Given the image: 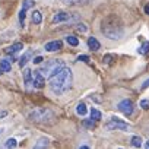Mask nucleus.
<instances>
[{"instance_id": "1", "label": "nucleus", "mask_w": 149, "mask_h": 149, "mask_svg": "<svg viewBox=\"0 0 149 149\" xmlns=\"http://www.w3.org/2000/svg\"><path fill=\"white\" fill-rule=\"evenodd\" d=\"M72 82H73V74H72V70L69 67H61L57 73L51 74L48 78V84H50V88L54 94L60 95L63 92H66L70 86H72Z\"/></svg>"}, {"instance_id": "2", "label": "nucleus", "mask_w": 149, "mask_h": 149, "mask_svg": "<svg viewBox=\"0 0 149 149\" xmlns=\"http://www.w3.org/2000/svg\"><path fill=\"white\" fill-rule=\"evenodd\" d=\"M54 118V113L51 110H47V108H38V110H34L31 114H29V120L31 121H35V123H51Z\"/></svg>"}, {"instance_id": "3", "label": "nucleus", "mask_w": 149, "mask_h": 149, "mask_svg": "<svg viewBox=\"0 0 149 149\" xmlns=\"http://www.w3.org/2000/svg\"><path fill=\"white\" fill-rule=\"evenodd\" d=\"M63 66H64L63 60H50V61H47V63L42 66V69L40 70V73L42 74L44 78H50L51 74L57 73Z\"/></svg>"}, {"instance_id": "4", "label": "nucleus", "mask_w": 149, "mask_h": 149, "mask_svg": "<svg viewBox=\"0 0 149 149\" xmlns=\"http://www.w3.org/2000/svg\"><path fill=\"white\" fill-rule=\"evenodd\" d=\"M107 129L108 130H126V129H129V124L121 121V120H118L117 117H113L107 123Z\"/></svg>"}, {"instance_id": "5", "label": "nucleus", "mask_w": 149, "mask_h": 149, "mask_svg": "<svg viewBox=\"0 0 149 149\" xmlns=\"http://www.w3.org/2000/svg\"><path fill=\"white\" fill-rule=\"evenodd\" d=\"M123 114H126V116H130L132 113H133V102L130 101V100H123V101H120L118 102V107H117Z\"/></svg>"}, {"instance_id": "6", "label": "nucleus", "mask_w": 149, "mask_h": 149, "mask_svg": "<svg viewBox=\"0 0 149 149\" xmlns=\"http://www.w3.org/2000/svg\"><path fill=\"white\" fill-rule=\"evenodd\" d=\"M44 84H45V78L40 73V70L35 72V73L32 74V85H34L35 88H42Z\"/></svg>"}, {"instance_id": "7", "label": "nucleus", "mask_w": 149, "mask_h": 149, "mask_svg": "<svg viewBox=\"0 0 149 149\" xmlns=\"http://www.w3.org/2000/svg\"><path fill=\"white\" fill-rule=\"evenodd\" d=\"M70 19H72L70 13H66V12H60V13L54 15V18H53V22H54V24H60V22H64V21H70Z\"/></svg>"}, {"instance_id": "8", "label": "nucleus", "mask_w": 149, "mask_h": 149, "mask_svg": "<svg viewBox=\"0 0 149 149\" xmlns=\"http://www.w3.org/2000/svg\"><path fill=\"white\" fill-rule=\"evenodd\" d=\"M61 48V41H51L45 44V50L47 51H57Z\"/></svg>"}, {"instance_id": "9", "label": "nucleus", "mask_w": 149, "mask_h": 149, "mask_svg": "<svg viewBox=\"0 0 149 149\" xmlns=\"http://www.w3.org/2000/svg\"><path fill=\"white\" fill-rule=\"evenodd\" d=\"M22 48H24V47H22V44H21V42H16V44H13L12 47L6 48V50H5V53H6V54H15V53L21 51Z\"/></svg>"}, {"instance_id": "10", "label": "nucleus", "mask_w": 149, "mask_h": 149, "mask_svg": "<svg viewBox=\"0 0 149 149\" xmlns=\"http://www.w3.org/2000/svg\"><path fill=\"white\" fill-rule=\"evenodd\" d=\"M0 72L2 73H6V72H10V60L5 58L0 61Z\"/></svg>"}, {"instance_id": "11", "label": "nucleus", "mask_w": 149, "mask_h": 149, "mask_svg": "<svg viewBox=\"0 0 149 149\" xmlns=\"http://www.w3.org/2000/svg\"><path fill=\"white\" fill-rule=\"evenodd\" d=\"M24 79H25L26 86H29L32 84V70L31 69H25L24 70Z\"/></svg>"}, {"instance_id": "12", "label": "nucleus", "mask_w": 149, "mask_h": 149, "mask_svg": "<svg viewBox=\"0 0 149 149\" xmlns=\"http://www.w3.org/2000/svg\"><path fill=\"white\" fill-rule=\"evenodd\" d=\"M88 45H89V48L91 50H94V51H97V50H100V42H98V40L97 38H94V37H91L89 40H88Z\"/></svg>"}, {"instance_id": "13", "label": "nucleus", "mask_w": 149, "mask_h": 149, "mask_svg": "<svg viewBox=\"0 0 149 149\" xmlns=\"http://www.w3.org/2000/svg\"><path fill=\"white\" fill-rule=\"evenodd\" d=\"M64 5H69V6H78V5H84L86 3L88 0H61Z\"/></svg>"}, {"instance_id": "14", "label": "nucleus", "mask_w": 149, "mask_h": 149, "mask_svg": "<svg viewBox=\"0 0 149 149\" xmlns=\"http://www.w3.org/2000/svg\"><path fill=\"white\" fill-rule=\"evenodd\" d=\"M31 56H32V51H26V53L19 58V66H21V67H24V66L28 63V60H29V57H31Z\"/></svg>"}, {"instance_id": "15", "label": "nucleus", "mask_w": 149, "mask_h": 149, "mask_svg": "<svg viewBox=\"0 0 149 149\" xmlns=\"http://www.w3.org/2000/svg\"><path fill=\"white\" fill-rule=\"evenodd\" d=\"M32 22L37 24V25L42 22V15H41L40 10H34V13H32Z\"/></svg>"}, {"instance_id": "16", "label": "nucleus", "mask_w": 149, "mask_h": 149, "mask_svg": "<svg viewBox=\"0 0 149 149\" xmlns=\"http://www.w3.org/2000/svg\"><path fill=\"white\" fill-rule=\"evenodd\" d=\"M47 146H48V139L47 137H41L35 143V149H41V148H47Z\"/></svg>"}, {"instance_id": "17", "label": "nucleus", "mask_w": 149, "mask_h": 149, "mask_svg": "<svg viewBox=\"0 0 149 149\" xmlns=\"http://www.w3.org/2000/svg\"><path fill=\"white\" fill-rule=\"evenodd\" d=\"M86 111H88V110H86V105H85L84 102H79V104L76 105V113H78L79 116H85Z\"/></svg>"}, {"instance_id": "18", "label": "nucleus", "mask_w": 149, "mask_h": 149, "mask_svg": "<svg viewBox=\"0 0 149 149\" xmlns=\"http://www.w3.org/2000/svg\"><path fill=\"white\" fill-rule=\"evenodd\" d=\"M132 146L140 148V146H142V139H140L139 136H133V137H132Z\"/></svg>"}, {"instance_id": "19", "label": "nucleus", "mask_w": 149, "mask_h": 149, "mask_svg": "<svg viewBox=\"0 0 149 149\" xmlns=\"http://www.w3.org/2000/svg\"><path fill=\"white\" fill-rule=\"evenodd\" d=\"M137 51H139V54H146V53L149 51V42H148V41H146V42H143V44L139 47V50H137Z\"/></svg>"}, {"instance_id": "20", "label": "nucleus", "mask_w": 149, "mask_h": 149, "mask_svg": "<svg viewBox=\"0 0 149 149\" xmlns=\"http://www.w3.org/2000/svg\"><path fill=\"white\" fill-rule=\"evenodd\" d=\"M66 41H67V44H70V45H73V47L79 44L78 38H76V37H73V35H69V37L66 38Z\"/></svg>"}, {"instance_id": "21", "label": "nucleus", "mask_w": 149, "mask_h": 149, "mask_svg": "<svg viewBox=\"0 0 149 149\" xmlns=\"http://www.w3.org/2000/svg\"><path fill=\"white\" fill-rule=\"evenodd\" d=\"M91 118L95 120V121L100 120V118H101V113H100L97 108H92V110H91Z\"/></svg>"}, {"instance_id": "22", "label": "nucleus", "mask_w": 149, "mask_h": 149, "mask_svg": "<svg viewBox=\"0 0 149 149\" xmlns=\"http://www.w3.org/2000/svg\"><path fill=\"white\" fill-rule=\"evenodd\" d=\"M5 146H6V148H16V139H13V137L8 139L6 143H5Z\"/></svg>"}, {"instance_id": "23", "label": "nucleus", "mask_w": 149, "mask_h": 149, "mask_svg": "<svg viewBox=\"0 0 149 149\" xmlns=\"http://www.w3.org/2000/svg\"><path fill=\"white\" fill-rule=\"evenodd\" d=\"M84 126L85 127H95V120H92V118L91 120H85L84 121Z\"/></svg>"}, {"instance_id": "24", "label": "nucleus", "mask_w": 149, "mask_h": 149, "mask_svg": "<svg viewBox=\"0 0 149 149\" xmlns=\"http://www.w3.org/2000/svg\"><path fill=\"white\" fill-rule=\"evenodd\" d=\"M140 107L145 108V110H148L149 108V100H142L140 101Z\"/></svg>"}, {"instance_id": "25", "label": "nucleus", "mask_w": 149, "mask_h": 149, "mask_svg": "<svg viewBox=\"0 0 149 149\" xmlns=\"http://www.w3.org/2000/svg\"><path fill=\"white\" fill-rule=\"evenodd\" d=\"M78 60H79V61H85V63H86V61H89V57H88L86 54H82V56H79V57H78Z\"/></svg>"}, {"instance_id": "26", "label": "nucleus", "mask_w": 149, "mask_h": 149, "mask_svg": "<svg viewBox=\"0 0 149 149\" xmlns=\"http://www.w3.org/2000/svg\"><path fill=\"white\" fill-rule=\"evenodd\" d=\"M42 60H44V58H42V57H41V56H38V57H35V58H34V60H32V61H34V63H35V64H40V63H41V61H42Z\"/></svg>"}, {"instance_id": "27", "label": "nucleus", "mask_w": 149, "mask_h": 149, "mask_svg": "<svg viewBox=\"0 0 149 149\" xmlns=\"http://www.w3.org/2000/svg\"><path fill=\"white\" fill-rule=\"evenodd\" d=\"M78 31H81V32H85V31H86V26H85V25H79V26H78Z\"/></svg>"}, {"instance_id": "28", "label": "nucleus", "mask_w": 149, "mask_h": 149, "mask_svg": "<svg viewBox=\"0 0 149 149\" xmlns=\"http://www.w3.org/2000/svg\"><path fill=\"white\" fill-rule=\"evenodd\" d=\"M148 86H149V79H146V81L143 82V85H142V88L145 89V88H148Z\"/></svg>"}, {"instance_id": "29", "label": "nucleus", "mask_w": 149, "mask_h": 149, "mask_svg": "<svg viewBox=\"0 0 149 149\" xmlns=\"http://www.w3.org/2000/svg\"><path fill=\"white\" fill-rule=\"evenodd\" d=\"M145 12H146V13H148V15H149V5H148V6H146V8H145Z\"/></svg>"}, {"instance_id": "30", "label": "nucleus", "mask_w": 149, "mask_h": 149, "mask_svg": "<svg viewBox=\"0 0 149 149\" xmlns=\"http://www.w3.org/2000/svg\"><path fill=\"white\" fill-rule=\"evenodd\" d=\"M145 148H148V149H149V140H148V142L145 143Z\"/></svg>"}]
</instances>
